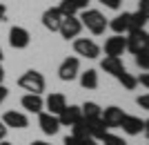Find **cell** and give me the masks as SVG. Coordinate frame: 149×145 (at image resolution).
Returning a JSON list of instances; mask_svg holds the SVG:
<instances>
[{"mask_svg": "<svg viewBox=\"0 0 149 145\" xmlns=\"http://www.w3.org/2000/svg\"><path fill=\"white\" fill-rule=\"evenodd\" d=\"M18 87L25 89L27 94H40L42 96L45 87H47V81H45V76L36 69H27L25 74L18 78Z\"/></svg>", "mask_w": 149, "mask_h": 145, "instance_id": "cell-2", "label": "cell"}, {"mask_svg": "<svg viewBox=\"0 0 149 145\" xmlns=\"http://www.w3.org/2000/svg\"><path fill=\"white\" fill-rule=\"evenodd\" d=\"M62 145H78V139H74V136H65Z\"/></svg>", "mask_w": 149, "mask_h": 145, "instance_id": "cell-34", "label": "cell"}, {"mask_svg": "<svg viewBox=\"0 0 149 145\" xmlns=\"http://www.w3.org/2000/svg\"><path fill=\"white\" fill-rule=\"evenodd\" d=\"M20 105H22V109H27L31 114H40L45 109V98L40 94H25L20 98Z\"/></svg>", "mask_w": 149, "mask_h": 145, "instance_id": "cell-15", "label": "cell"}, {"mask_svg": "<svg viewBox=\"0 0 149 145\" xmlns=\"http://www.w3.org/2000/svg\"><path fill=\"white\" fill-rule=\"evenodd\" d=\"M38 125H40V130H42L47 136H54V134H58V130H60L58 116L56 114H49V112H40L38 114Z\"/></svg>", "mask_w": 149, "mask_h": 145, "instance_id": "cell-10", "label": "cell"}, {"mask_svg": "<svg viewBox=\"0 0 149 145\" xmlns=\"http://www.w3.org/2000/svg\"><path fill=\"white\" fill-rule=\"evenodd\" d=\"M136 103L140 105L143 109H149V94H143V96H138L136 98Z\"/></svg>", "mask_w": 149, "mask_h": 145, "instance_id": "cell-28", "label": "cell"}, {"mask_svg": "<svg viewBox=\"0 0 149 145\" xmlns=\"http://www.w3.org/2000/svg\"><path fill=\"white\" fill-rule=\"evenodd\" d=\"M78 74H80V58L76 56H67L58 67V78L65 83H71L74 78H78Z\"/></svg>", "mask_w": 149, "mask_h": 145, "instance_id": "cell-4", "label": "cell"}, {"mask_svg": "<svg viewBox=\"0 0 149 145\" xmlns=\"http://www.w3.org/2000/svg\"><path fill=\"white\" fill-rule=\"evenodd\" d=\"M2 58H5V54H2V47H0V63H2Z\"/></svg>", "mask_w": 149, "mask_h": 145, "instance_id": "cell-39", "label": "cell"}, {"mask_svg": "<svg viewBox=\"0 0 149 145\" xmlns=\"http://www.w3.org/2000/svg\"><path fill=\"white\" fill-rule=\"evenodd\" d=\"M138 11L149 16V0H140V2H138Z\"/></svg>", "mask_w": 149, "mask_h": 145, "instance_id": "cell-29", "label": "cell"}, {"mask_svg": "<svg viewBox=\"0 0 149 145\" xmlns=\"http://www.w3.org/2000/svg\"><path fill=\"white\" fill-rule=\"evenodd\" d=\"M100 141H102V145H127V141H125L123 136H118V134H111V132H107Z\"/></svg>", "mask_w": 149, "mask_h": 145, "instance_id": "cell-26", "label": "cell"}, {"mask_svg": "<svg viewBox=\"0 0 149 145\" xmlns=\"http://www.w3.org/2000/svg\"><path fill=\"white\" fill-rule=\"evenodd\" d=\"M118 127H123V132L129 134V136H138V134L147 132V120L140 118V116H129V114H125Z\"/></svg>", "mask_w": 149, "mask_h": 145, "instance_id": "cell-6", "label": "cell"}, {"mask_svg": "<svg viewBox=\"0 0 149 145\" xmlns=\"http://www.w3.org/2000/svg\"><path fill=\"white\" fill-rule=\"evenodd\" d=\"M29 43H31V36H29V32H27L25 27L16 25V27L9 29V45H11L13 49H27Z\"/></svg>", "mask_w": 149, "mask_h": 145, "instance_id": "cell-8", "label": "cell"}, {"mask_svg": "<svg viewBox=\"0 0 149 145\" xmlns=\"http://www.w3.org/2000/svg\"><path fill=\"white\" fill-rule=\"evenodd\" d=\"M127 47H125V36H118V34H113L111 38H107L105 40V56H123Z\"/></svg>", "mask_w": 149, "mask_h": 145, "instance_id": "cell-13", "label": "cell"}, {"mask_svg": "<svg viewBox=\"0 0 149 145\" xmlns=\"http://www.w3.org/2000/svg\"><path fill=\"white\" fill-rule=\"evenodd\" d=\"M78 76H80V87L82 89H96L98 87V71L96 69H87Z\"/></svg>", "mask_w": 149, "mask_h": 145, "instance_id": "cell-20", "label": "cell"}, {"mask_svg": "<svg viewBox=\"0 0 149 145\" xmlns=\"http://www.w3.org/2000/svg\"><path fill=\"white\" fill-rule=\"evenodd\" d=\"M80 32H82V25H80V18H78V16H62L60 27H58V34H60L65 40L78 38Z\"/></svg>", "mask_w": 149, "mask_h": 145, "instance_id": "cell-5", "label": "cell"}, {"mask_svg": "<svg viewBox=\"0 0 149 145\" xmlns=\"http://www.w3.org/2000/svg\"><path fill=\"white\" fill-rule=\"evenodd\" d=\"M134 56H136V65H138L143 71H147V69H149V51H147V49H140L138 54H134Z\"/></svg>", "mask_w": 149, "mask_h": 145, "instance_id": "cell-25", "label": "cell"}, {"mask_svg": "<svg viewBox=\"0 0 149 145\" xmlns=\"http://www.w3.org/2000/svg\"><path fill=\"white\" fill-rule=\"evenodd\" d=\"M0 145H11V143H9V141H0Z\"/></svg>", "mask_w": 149, "mask_h": 145, "instance_id": "cell-40", "label": "cell"}, {"mask_svg": "<svg viewBox=\"0 0 149 145\" xmlns=\"http://www.w3.org/2000/svg\"><path fill=\"white\" fill-rule=\"evenodd\" d=\"M0 120L5 123V127H13V130H25V127H29V118H27V114L13 112V109L5 112V116H2Z\"/></svg>", "mask_w": 149, "mask_h": 145, "instance_id": "cell-12", "label": "cell"}, {"mask_svg": "<svg viewBox=\"0 0 149 145\" xmlns=\"http://www.w3.org/2000/svg\"><path fill=\"white\" fill-rule=\"evenodd\" d=\"M85 123H87L89 136H91V139H96V141H100L107 132H109V127L102 123V118H100V116H98V118H85Z\"/></svg>", "mask_w": 149, "mask_h": 145, "instance_id": "cell-18", "label": "cell"}, {"mask_svg": "<svg viewBox=\"0 0 149 145\" xmlns=\"http://www.w3.org/2000/svg\"><path fill=\"white\" fill-rule=\"evenodd\" d=\"M116 78H118V83L123 85L125 89H136V87H138V81H136V76H131L127 69H123L118 76H116Z\"/></svg>", "mask_w": 149, "mask_h": 145, "instance_id": "cell-23", "label": "cell"}, {"mask_svg": "<svg viewBox=\"0 0 149 145\" xmlns=\"http://www.w3.org/2000/svg\"><path fill=\"white\" fill-rule=\"evenodd\" d=\"M42 27L45 29H49L51 34L54 32H58V27H60V20H62V16H60V11H58V7H49V9H45L42 11Z\"/></svg>", "mask_w": 149, "mask_h": 145, "instance_id": "cell-14", "label": "cell"}, {"mask_svg": "<svg viewBox=\"0 0 149 145\" xmlns=\"http://www.w3.org/2000/svg\"><path fill=\"white\" fill-rule=\"evenodd\" d=\"M45 107L49 109V114H60L62 109L67 107V98H65V94H60V92H51L47 98H45Z\"/></svg>", "mask_w": 149, "mask_h": 145, "instance_id": "cell-16", "label": "cell"}, {"mask_svg": "<svg viewBox=\"0 0 149 145\" xmlns=\"http://www.w3.org/2000/svg\"><path fill=\"white\" fill-rule=\"evenodd\" d=\"M78 18H80V25L87 27L93 36H102L107 32V18L98 9H82Z\"/></svg>", "mask_w": 149, "mask_h": 145, "instance_id": "cell-1", "label": "cell"}, {"mask_svg": "<svg viewBox=\"0 0 149 145\" xmlns=\"http://www.w3.org/2000/svg\"><path fill=\"white\" fill-rule=\"evenodd\" d=\"M136 81L140 83L143 87H149V76H147V74H143V76H140V78H136Z\"/></svg>", "mask_w": 149, "mask_h": 145, "instance_id": "cell-33", "label": "cell"}, {"mask_svg": "<svg viewBox=\"0 0 149 145\" xmlns=\"http://www.w3.org/2000/svg\"><path fill=\"white\" fill-rule=\"evenodd\" d=\"M80 112H82V118H98L100 112H102V107H100L98 103H93V101H85L80 105Z\"/></svg>", "mask_w": 149, "mask_h": 145, "instance_id": "cell-22", "label": "cell"}, {"mask_svg": "<svg viewBox=\"0 0 149 145\" xmlns=\"http://www.w3.org/2000/svg\"><path fill=\"white\" fill-rule=\"evenodd\" d=\"M123 116H125V112L120 107H116V105H111V107H107V109L100 112V118H102V123H105L107 127H118Z\"/></svg>", "mask_w": 149, "mask_h": 145, "instance_id": "cell-17", "label": "cell"}, {"mask_svg": "<svg viewBox=\"0 0 149 145\" xmlns=\"http://www.w3.org/2000/svg\"><path fill=\"white\" fill-rule=\"evenodd\" d=\"M147 43H149L147 29H134V32L125 34V47L131 54H138L140 49H147Z\"/></svg>", "mask_w": 149, "mask_h": 145, "instance_id": "cell-3", "label": "cell"}, {"mask_svg": "<svg viewBox=\"0 0 149 145\" xmlns=\"http://www.w3.org/2000/svg\"><path fill=\"white\" fill-rule=\"evenodd\" d=\"M31 145H51V143H47V141H31Z\"/></svg>", "mask_w": 149, "mask_h": 145, "instance_id": "cell-37", "label": "cell"}, {"mask_svg": "<svg viewBox=\"0 0 149 145\" xmlns=\"http://www.w3.org/2000/svg\"><path fill=\"white\" fill-rule=\"evenodd\" d=\"M89 2H91V0H78V5H80V11H82V9H87Z\"/></svg>", "mask_w": 149, "mask_h": 145, "instance_id": "cell-36", "label": "cell"}, {"mask_svg": "<svg viewBox=\"0 0 149 145\" xmlns=\"http://www.w3.org/2000/svg\"><path fill=\"white\" fill-rule=\"evenodd\" d=\"M78 145H98V141L91 139V136H87V139H80V141H78Z\"/></svg>", "mask_w": 149, "mask_h": 145, "instance_id": "cell-30", "label": "cell"}, {"mask_svg": "<svg viewBox=\"0 0 149 145\" xmlns=\"http://www.w3.org/2000/svg\"><path fill=\"white\" fill-rule=\"evenodd\" d=\"M5 20H7V5H2V2H0V25H2Z\"/></svg>", "mask_w": 149, "mask_h": 145, "instance_id": "cell-31", "label": "cell"}, {"mask_svg": "<svg viewBox=\"0 0 149 145\" xmlns=\"http://www.w3.org/2000/svg\"><path fill=\"white\" fill-rule=\"evenodd\" d=\"M58 11H60V16H78L80 5H78V0H60Z\"/></svg>", "mask_w": 149, "mask_h": 145, "instance_id": "cell-21", "label": "cell"}, {"mask_svg": "<svg viewBox=\"0 0 149 145\" xmlns=\"http://www.w3.org/2000/svg\"><path fill=\"white\" fill-rule=\"evenodd\" d=\"M100 67H102L105 74H111V76H118L120 71L125 69L123 60H120L118 56H105V58H102V63H100Z\"/></svg>", "mask_w": 149, "mask_h": 145, "instance_id": "cell-19", "label": "cell"}, {"mask_svg": "<svg viewBox=\"0 0 149 145\" xmlns=\"http://www.w3.org/2000/svg\"><path fill=\"white\" fill-rule=\"evenodd\" d=\"M74 51L82 58H98L100 56V47L93 43L91 38H74Z\"/></svg>", "mask_w": 149, "mask_h": 145, "instance_id": "cell-7", "label": "cell"}, {"mask_svg": "<svg viewBox=\"0 0 149 145\" xmlns=\"http://www.w3.org/2000/svg\"><path fill=\"white\" fill-rule=\"evenodd\" d=\"M107 27H109L113 34H118V36L129 34V29H131V13L129 11L118 13L116 18H111V22H107Z\"/></svg>", "mask_w": 149, "mask_h": 145, "instance_id": "cell-11", "label": "cell"}, {"mask_svg": "<svg viewBox=\"0 0 149 145\" xmlns=\"http://www.w3.org/2000/svg\"><path fill=\"white\" fill-rule=\"evenodd\" d=\"M7 94H9V89L5 87V85H0V105L5 103V98H7Z\"/></svg>", "mask_w": 149, "mask_h": 145, "instance_id": "cell-32", "label": "cell"}, {"mask_svg": "<svg viewBox=\"0 0 149 145\" xmlns=\"http://www.w3.org/2000/svg\"><path fill=\"white\" fill-rule=\"evenodd\" d=\"M80 118H82L80 105H67V107L58 114V123H60V127H71V125H76Z\"/></svg>", "mask_w": 149, "mask_h": 145, "instance_id": "cell-9", "label": "cell"}, {"mask_svg": "<svg viewBox=\"0 0 149 145\" xmlns=\"http://www.w3.org/2000/svg\"><path fill=\"white\" fill-rule=\"evenodd\" d=\"M147 20H149L147 13L134 11V13H131V29H129V32H134V29H145V27H147Z\"/></svg>", "mask_w": 149, "mask_h": 145, "instance_id": "cell-24", "label": "cell"}, {"mask_svg": "<svg viewBox=\"0 0 149 145\" xmlns=\"http://www.w3.org/2000/svg\"><path fill=\"white\" fill-rule=\"evenodd\" d=\"M107 9H113V11H118L120 7H123V0H100Z\"/></svg>", "mask_w": 149, "mask_h": 145, "instance_id": "cell-27", "label": "cell"}, {"mask_svg": "<svg viewBox=\"0 0 149 145\" xmlns=\"http://www.w3.org/2000/svg\"><path fill=\"white\" fill-rule=\"evenodd\" d=\"M7 130H9V127H5V123L0 120V141H5V136H7Z\"/></svg>", "mask_w": 149, "mask_h": 145, "instance_id": "cell-35", "label": "cell"}, {"mask_svg": "<svg viewBox=\"0 0 149 145\" xmlns=\"http://www.w3.org/2000/svg\"><path fill=\"white\" fill-rule=\"evenodd\" d=\"M2 81H5V69H2V63H0V85H2Z\"/></svg>", "mask_w": 149, "mask_h": 145, "instance_id": "cell-38", "label": "cell"}]
</instances>
